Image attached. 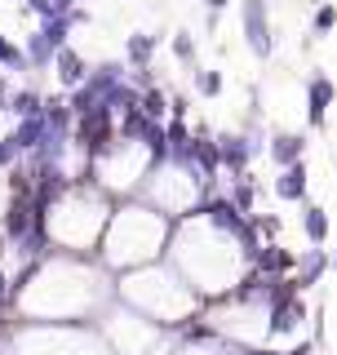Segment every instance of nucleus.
Segmentation results:
<instances>
[{
	"label": "nucleus",
	"instance_id": "f257e3e1",
	"mask_svg": "<svg viewBox=\"0 0 337 355\" xmlns=\"http://www.w3.org/2000/svg\"><path fill=\"white\" fill-rule=\"evenodd\" d=\"M262 151H266V142L257 138V129H249V133H222V138H218L222 169H231L235 178H240L244 169H249V164H253Z\"/></svg>",
	"mask_w": 337,
	"mask_h": 355
},
{
	"label": "nucleus",
	"instance_id": "f03ea898",
	"mask_svg": "<svg viewBox=\"0 0 337 355\" xmlns=\"http://www.w3.org/2000/svg\"><path fill=\"white\" fill-rule=\"evenodd\" d=\"M244 40L257 58H271L275 40H271V22H266V5L262 0H244Z\"/></svg>",
	"mask_w": 337,
	"mask_h": 355
},
{
	"label": "nucleus",
	"instance_id": "7ed1b4c3",
	"mask_svg": "<svg viewBox=\"0 0 337 355\" xmlns=\"http://www.w3.org/2000/svg\"><path fill=\"white\" fill-rule=\"evenodd\" d=\"M333 98H337V85L329 80V76H324V71L311 76V85H306V120H311V125L324 129V116H329Z\"/></svg>",
	"mask_w": 337,
	"mask_h": 355
},
{
	"label": "nucleus",
	"instance_id": "20e7f679",
	"mask_svg": "<svg viewBox=\"0 0 337 355\" xmlns=\"http://www.w3.org/2000/svg\"><path fill=\"white\" fill-rule=\"evenodd\" d=\"M293 266H297V253H288L284 244H262L253 258V271L271 275V280H284V271H293Z\"/></svg>",
	"mask_w": 337,
	"mask_h": 355
},
{
	"label": "nucleus",
	"instance_id": "39448f33",
	"mask_svg": "<svg viewBox=\"0 0 337 355\" xmlns=\"http://www.w3.org/2000/svg\"><path fill=\"white\" fill-rule=\"evenodd\" d=\"M302 151H306V138H302V133H271V142H266V155H271L279 169L297 164Z\"/></svg>",
	"mask_w": 337,
	"mask_h": 355
},
{
	"label": "nucleus",
	"instance_id": "423d86ee",
	"mask_svg": "<svg viewBox=\"0 0 337 355\" xmlns=\"http://www.w3.org/2000/svg\"><path fill=\"white\" fill-rule=\"evenodd\" d=\"M329 266H333V258H329V253H324V249H306V253H302V258H297V275H293L297 293H306V288L316 284L320 275L329 271Z\"/></svg>",
	"mask_w": 337,
	"mask_h": 355
},
{
	"label": "nucleus",
	"instance_id": "0eeeda50",
	"mask_svg": "<svg viewBox=\"0 0 337 355\" xmlns=\"http://www.w3.org/2000/svg\"><path fill=\"white\" fill-rule=\"evenodd\" d=\"M275 196L288 200V205H297V200H306V164H288V169H279L275 178Z\"/></svg>",
	"mask_w": 337,
	"mask_h": 355
},
{
	"label": "nucleus",
	"instance_id": "6e6552de",
	"mask_svg": "<svg viewBox=\"0 0 337 355\" xmlns=\"http://www.w3.org/2000/svg\"><path fill=\"white\" fill-rule=\"evenodd\" d=\"M53 67H58V80L67 89H80L89 80V67H85V58L76 49H58V53H53Z\"/></svg>",
	"mask_w": 337,
	"mask_h": 355
},
{
	"label": "nucleus",
	"instance_id": "1a4fd4ad",
	"mask_svg": "<svg viewBox=\"0 0 337 355\" xmlns=\"http://www.w3.org/2000/svg\"><path fill=\"white\" fill-rule=\"evenodd\" d=\"M302 231H306L311 249H324V240H329V214L320 205H306L302 209Z\"/></svg>",
	"mask_w": 337,
	"mask_h": 355
},
{
	"label": "nucleus",
	"instance_id": "9d476101",
	"mask_svg": "<svg viewBox=\"0 0 337 355\" xmlns=\"http://www.w3.org/2000/svg\"><path fill=\"white\" fill-rule=\"evenodd\" d=\"M9 111H14L18 120H36V116H44V98L36 89H18V94L9 98Z\"/></svg>",
	"mask_w": 337,
	"mask_h": 355
},
{
	"label": "nucleus",
	"instance_id": "9b49d317",
	"mask_svg": "<svg viewBox=\"0 0 337 355\" xmlns=\"http://www.w3.org/2000/svg\"><path fill=\"white\" fill-rule=\"evenodd\" d=\"M151 53H155V36H142V31H133V36L125 40V58H129L133 67H147Z\"/></svg>",
	"mask_w": 337,
	"mask_h": 355
},
{
	"label": "nucleus",
	"instance_id": "f8f14e48",
	"mask_svg": "<svg viewBox=\"0 0 337 355\" xmlns=\"http://www.w3.org/2000/svg\"><path fill=\"white\" fill-rule=\"evenodd\" d=\"M227 200H231L235 209H240L244 218H253V205H257V187H253L249 178L240 173V178H235V187H231V196H227Z\"/></svg>",
	"mask_w": 337,
	"mask_h": 355
},
{
	"label": "nucleus",
	"instance_id": "ddd939ff",
	"mask_svg": "<svg viewBox=\"0 0 337 355\" xmlns=\"http://www.w3.org/2000/svg\"><path fill=\"white\" fill-rule=\"evenodd\" d=\"M53 44H49V36H44V31H31L27 36V62H36V67H44V62H53Z\"/></svg>",
	"mask_w": 337,
	"mask_h": 355
},
{
	"label": "nucleus",
	"instance_id": "4468645a",
	"mask_svg": "<svg viewBox=\"0 0 337 355\" xmlns=\"http://www.w3.org/2000/svg\"><path fill=\"white\" fill-rule=\"evenodd\" d=\"M138 111H142L147 120H155V125H160V116L168 111V103H164L160 89H142V94H138Z\"/></svg>",
	"mask_w": 337,
	"mask_h": 355
},
{
	"label": "nucleus",
	"instance_id": "2eb2a0df",
	"mask_svg": "<svg viewBox=\"0 0 337 355\" xmlns=\"http://www.w3.org/2000/svg\"><path fill=\"white\" fill-rule=\"evenodd\" d=\"M0 62H5V67H14V71H22V67H27V53H22L14 40H5V36H0Z\"/></svg>",
	"mask_w": 337,
	"mask_h": 355
},
{
	"label": "nucleus",
	"instance_id": "dca6fc26",
	"mask_svg": "<svg viewBox=\"0 0 337 355\" xmlns=\"http://www.w3.org/2000/svg\"><path fill=\"white\" fill-rule=\"evenodd\" d=\"M196 89L205 98H218L222 94V71H196Z\"/></svg>",
	"mask_w": 337,
	"mask_h": 355
},
{
	"label": "nucleus",
	"instance_id": "f3484780",
	"mask_svg": "<svg viewBox=\"0 0 337 355\" xmlns=\"http://www.w3.org/2000/svg\"><path fill=\"white\" fill-rule=\"evenodd\" d=\"M337 27V9L333 5H320L316 9V36H324V31H333Z\"/></svg>",
	"mask_w": 337,
	"mask_h": 355
},
{
	"label": "nucleus",
	"instance_id": "a211bd4d",
	"mask_svg": "<svg viewBox=\"0 0 337 355\" xmlns=\"http://www.w3.org/2000/svg\"><path fill=\"white\" fill-rule=\"evenodd\" d=\"M173 53H178L182 62H196V44H191L187 31H178V36H173Z\"/></svg>",
	"mask_w": 337,
	"mask_h": 355
},
{
	"label": "nucleus",
	"instance_id": "6ab92c4d",
	"mask_svg": "<svg viewBox=\"0 0 337 355\" xmlns=\"http://www.w3.org/2000/svg\"><path fill=\"white\" fill-rule=\"evenodd\" d=\"M27 9H31V14H40L44 22H53V18H58V9H53L49 0H27Z\"/></svg>",
	"mask_w": 337,
	"mask_h": 355
},
{
	"label": "nucleus",
	"instance_id": "aec40b11",
	"mask_svg": "<svg viewBox=\"0 0 337 355\" xmlns=\"http://www.w3.org/2000/svg\"><path fill=\"white\" fill-rule=\"evenodd\" d=\"M168 111H173V120H187V111H191V103H187V98H182V94H178V98H173V103H168Z\"/></svg>",
	"mask_w": 337,
	"mask_h": 355
},
{
	"label": "nucleus",
	"instance_id": "412c9836",
	"mask_svg": "<svg viewBox=\"0 0 337 355\" xmlns=\"http://www.w3.org/2000/svg\"><path fill=\"white\" fill-rule=\"evenodd\" d=\"M49 5H53V9H58V18H67V14H71V9H76V5H71V0H49Z\"/></svg>",
	"mask_w": 337,
	"mask_h": 355
},
{
	"label": "nucleus",
	"instance_id": "4be33fe9",
	"mask_svg": "<svg viewBox=\"0 0 337 355\" xmlns=\"http://www.w3.org/2000/svg\"><path fill=\"white\" fill-rule=\"evenodd\" d=\"M0 111H9V85L0 80Z\"/></svg>",
	"mask_w": 337,
	"mask_h": 355
},
{
	"label": "nucleus",
	"instance_id": "5701e85b",
	"mask_svg": "<svg viewBox=\"0 0 337 355\" xmlns=\"http://www.w3.org/2000/svg\"><path fill=\"white\" fill-rule=\"evenodd\" d=\"M205 5H209V14H218V9H227L231 0H205Z\"/></svg>",
	"mask_w": 337,
	"mask_h": 355
},
{
	"label": "nucleus",
	"instance_id": "b1692460",
	"mask_svg": "<svg viewBox=\"0 0 337 355\" xmlns=\"http://www.w3.org/2000/svg\"><path fill=\"white\" fill-rule=\"evenodd\" d=\"M5 244H9V240H5V236H0V258H5Z\"/></svg>",
	"mask_w": 337,
	"mask_h": 355
},
{
	"label": "nucleus",
	"instance_id": "393cba45",
	"mask_svg": "<svg viewBox=\"0 0 337 355\" xmlns=\"http://www.w3.org/2000/svg\"><path fill=\"white\" fill-rule=\"evenodd\" d=\"M333 266H337V258H333Z\"/></svg>",
	"mask_w": 337,
	"mask_h": 355
}]
</instances>
